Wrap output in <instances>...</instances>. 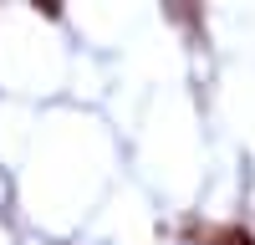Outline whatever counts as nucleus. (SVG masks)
Returning <instances> with one entry per match:
<instances>
[{
    "instance_id": "nucleus-1",
    "label": "nucleus",
    "mask_w": 255,
    "mask_h": 245,
    "mask_svg": "<svg viewBox=\"0 0 255 245\" xmlns=\"http://www.w3.org/2000/svg\"><path fill=\"white\" fill-rule=\"evenodd\" d=\"M209 245H255V240H250L245 230H220V235L209 240Z\"/></svg>"
}]
</instances>
